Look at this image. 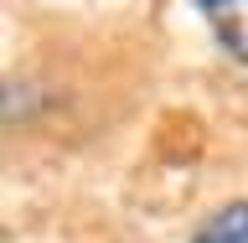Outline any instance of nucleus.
<instances>
[{
  "label": "nucleus",
  "instance_id": "1",
  "mask_svg": "<svg viewBox=\"0 0 248 243\" xmlns=\"http://www.w3.org/2000/svg\"><path fill=\"white\" fill-rule=\"evenodd\" d=\"M191 11L207 21L217 47L248 67V0H191Z\"/></svg>",
  "mask_w": 248,
  "mask_h": 243
},
{
  "label": "nucleus",
  "instance_id": "2",
  "mask_svg": "<svg viewBox=\"0 0 248 243\" xmlns=\"http://www.w3.org/2000/svg\"><path fill=\"white\" fill-rule=\"evenodd\" d=\"M186 243H248V197L222 202L212 217H202Z\"/></svg>",
  "mask_w": 248,
  "mask_h": 243
}]
</instances>
